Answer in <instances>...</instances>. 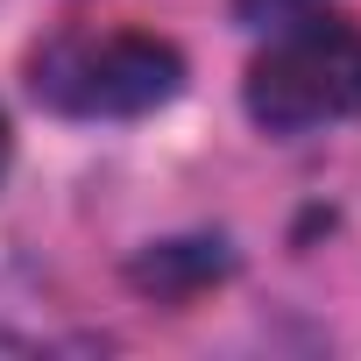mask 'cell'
Here are the masks:
<instances>
[{
  "instance_id": "4",
  "label": "cell",
  "mask_w": 361,
  "mask_h": 361,
  "mask_svg": "<svg viewBox=\"0 0 361 361\" xmlns=\"http://www.w3.org/2000/svg\"><path fill=\"white\" fill-rule=\"evenodd\" d=\"M0 170H8V121H0Z\"/></svg>"
},
{
  "instance_id": "3",
  "label": "cell",
  "mask_w": 361,
  "mask_h": 361,
  "mask_svg": "<svg viewBox=\"0 0 361 361\" xmlns=\"http://www.w3.org/2000/svg\"><path fill=\"white\" fill-rule=\"evenodd\" d=\"M319 0H234V15L241 22H255V29H269V22H298V15H312Z\"/></svg>"
},
{
  "instance_id": "1",
  "label": "cell",
  "mask_w": 361,
  "mask_h": 361,
  "mask_svg": "<svg viewBox=\"0 0 361 361\" xmlns=\"http://www.w3.org/2000/svg\"><path fill=\"white\" fill-rule=\"evenodd\" d=\"M29 85L43 106H57L71 121H135V114H156L177 99L185 57L142 29H106V36L71 29L36 50Z\"/></svg>"
},
{
  "instance_id": "2",
  "label": "cell",
  "mask_w": 361,
  "mask_h": 361,
  "mask_svg": "<svg viewBox=\"0 0 361 361\" xmlns=\"http://www.w3.org/2000/svg\"><path fill=\"white\" fill-rule=\"evenodd\" d=\"M255 128L305 135L326 121H361V29L340 15H298L241 85Z\"/></svg>"
}]
</instances>
